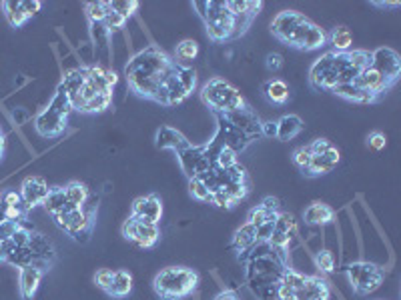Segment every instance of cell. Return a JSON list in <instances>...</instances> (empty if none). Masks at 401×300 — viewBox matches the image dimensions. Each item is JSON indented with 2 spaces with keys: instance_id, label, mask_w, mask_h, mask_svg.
Wrapping results in <instances>:
<instances>
[{
  "instance_id": "obj_1",
  "label": "cell",
  "mask_w": 401,
  "mask_h": 300,
  "mask_svg": "<svg viewBox=\"0 0 401 300\" xmlns=\"http://www.w3.org/2000/svg\"><path fill=\"white\" fill-rule=\"evenodd\" d=\"M372 64L369 50H347L335 53L329 50L321 55L309 69V84L313 90H329L333 93L337 86L351 84L363 70Z\"/></svg>"
},
{
  "instance_id": "obj_2",
  "label": "cell",
  "mask_w": 401,
  "mask_h": 300,
  "mask_svg": "<svg viewBox=\"0 0 401 300\" xmlns=\"http://www.w3.org/2000/svg\"><path fill=\"white\" fill-rule=\"evenodd\" d=\"M175 62L177 60L166 55L163 48H159L157 44H149L126 62L125 76L129 88L140 98L155 102Z\"/></svg>"
},
{
  "instance_id": "obj_3",
  "label": "cell",
  "mask_w": 401,
  "mask_h": 300,
  "mask_svg": "<svg viewBox=\"0 0 401 300\" xmlns=\"http://www.w3.org/2000/svg\"><path fill=\"white\" fill-rule=\"evenodd\" d=\"M119 82V76L114 70L103 69V67H79L69 70L60 86L67 90L72 110L84 112V109L98 98V96L112 93L114 84Z\"/></svg>"
},
{
  "instance_id": "obj_4",
  "label": "cell",
  "mask_w": 401,
  "mask_h": 300,
  "mask_svg": "<svg viewBox=\"0 0 401 300\" xmlns=\"http://www.w3.org/2000/svg\"><path fill=\"white\" fill-rule=\"evenodd\" d=\"M271 34L285 46L313 53L327 44V32L297 11H281L271 20Z\"/></svg>"
},
{
  "instance_id": "obj_5",
  "label": "cell",
  "mask_w": 401,
  "mask_h": 300,
  "mask_svg": "<svg viewBox=\"0 0 401 300\" xmlns=\"http://www.w3.org/2000/svg\"><path fill=\"white\" fill-rule=\"evenodd\" d=\"M277 300H329L331 287L329 280L319 274H303L285 268L275 287Z\"/></svg>"
},
{
  "instance_id": "obj_6",
  "label": "cell",
  "mask_w": 401,
  "mask_h": 300,
  "mask_svg": "<svg viewBox=\"0 0 401 300\" xmlns=\"http://www.w3.org/2000/svg\"><path fill=\"white\" fill-rule=\"evenodd\" d=\"M195 11L199 13L201 20L205 22L209 39L213 42L235 41L243 36L245 32L241 30L237 18L227 6V0H197L193 2Z\"/></svg>"
},
{
  "instance_id": "obj_7",
  "label": "cell",
  "mask_w": 401,
  "mask_h": 300,
  "mask_svg": "<svg viewBox=\"0 0 401 300\" xmlns=\"http://www.w3.org/2000/svg\"><path fill=\"white\" fill-rule=\"evenodd\" d=\"M199 287V273L187 266H166L157 273L152 288L161 300H185Z\"/></svg>"
},
{
  "instance_id": "obj_8",
  "label": "cell",
  "mask_w": 401,
  "mask_h": 300,
  "mask_svg": "<svg viewBox=\"0 0 401 300\" xmlns=\"http://www.w3.org/2000/svg\"><path fill=\"white\" fill-rule=\"evenodd\" d=\"M72 112L69 95L67 90L58 84L53 100L48 102L46 109H42L37 118H34V128L37 132L44 138H56L65 135L67 126H69V114Z\"/></svg>"
},
{
  "instance_id": "obj_9",
  "label": "cell",
  "mask_w": 401,
  "mask_h": 300,
  "mask_svg": "<svg viewBox=\"0 0 401 300\" xmlns=\"http://www.w3.org/2000/svg\"><path fill=\"white\" fill-rule=\"evenodd\" d=\"M195 88H197V72L191 67L175 62V67L163 82L155 102L161 107H177L193 95Z\"/></svg>"
},
{
  "instance_id": "obj_10",
  "label": "cell",
  "mask_w": 401,
  "mask_h": 300,
  "mask_svg": "<svg viewBox=\"0 0 401 300\" xmlns=\"http://www.w3.org/2000/svg\"><path fill=\"white\" fill-rule=\"evenodd\" d=\"M201 100L213 114H227L247 104L243 95L225 79H211L201 88Z\"/></svg>"
},
{
  "instance_id": "obj_11",
  "label": "cell",
  "mask_w": 401,
  "mask_h": 300,
  "mask_svg": "<svg viewBox=\"0 0 401 300\" xmlns=\"http://www.w3.org/2000/svg\"><path fill=\"white\" fill-rule=\"evenodd\" d=\"M98 203V200H97ZM97 203H91V196L83 208H69L60 214L53 217L56 226L72 236L77 243H86L91 232H93V222H95V212H97Z\"/></svg>"
},
{
  "instance_id": "obj_12",
  "label": "cell",
  "mask_w": 401,
  "mask_h": 300,
  "mask_svg": "<svg viewBox=\"0 0 401 300\" xmlns=\"http://www.w3.org/2000/svg\"><path fill=\"white\" fill-rule=\"evenodd\" d=\"M347 280L349 285L353 287V292L360 294V296H367L375 292L377 288L381 287L383 282V268L377 266L374 262H365V260H360V262H351L346 268Z\"/></svg>"
},
{
  "instance_id": "obj_13",
  "label": "cell",
  "mask_w": 401,
  "mask_h": 300,
  "mask_svg": "<svg viewBox=\"0 0 401 300\" xmlns=\"http://www.w3.org/2000/svg\"><path fill=\"white\" fill-rule=\"evenodd\" d=\"M123 236L125 240L133 243L138 248H152V246L159 243L161 238V231H159V224H149V222H140L129 217V220L123 222Z\"/></svg>"
},
{
  "instance_id": "obj_14",
  "label": "cell",
  "mask_w": 401,
  "mask_h": 300,
  "mask_svg": "<svg viewBox=\"0 0 401 300\" xmlns=\"http://www.w3.org/2000/svg\"><path fill=\"white\" fill-rule=\"evenodd\" d=\"M177 158H179L180 168L189 177V180L201 177L203 172H207L209 168L213 166L211 158H209L207 144H201V146H193L191 144L189 149L177 152Z\"/></svg>"
},
{
  "instance_id": "obj_15",
  "label": "cell",
  "mask_w": 401,
  "mask_h": 300,
  "mask_svg": "<svg viewBox=\"0 0 401 300\" xmlns=\"http://www.w3.org/2000/svg\"><path fill=\"white\" fill-rule=\"evenodd\" d=\"M41 8L42 2L39 0H6V2H2L4 18L13 28H20L22 25H27L28 18H32Z\"/></svg>"
},
{
  "instance_id": "obj_16",
  "label": "cell",
  "mask_w": 401,
  "mask_h": 300,
  "mask_svg": "<svg viewBox=\"0 0 401 300\" xmlns=\"http://www.w3.org/2000/svg\"><path fill=\"white\" fill-rule=\"evenodd\" d=\"M221 116H225L233 126H237L245 137L249 138L251 142L263 137V135H261V121H259V116L253 112L249 104H245L243 109L233 110V112L221 114Z\"/></svg>"
},
{
  "instance_id": "obj_17",
  "label": "cell",
  "mask_w": 401,
  "mask_h": 300,
  "mask_svg": "<svg viewBox=\"0 0 401 300\" xmlns=\"http://www.w3.org/2000/svg\"><path fill=\"white\" fill-rule=\"evenodd\" d=\"M372 67L375 70H379L386 79H388L393 86L397 84L401 76V58L393 48H377L372 53Z\"/></svg>"
},
{
  "instance_id": "obj_18",
  "label": "cell",
  "mask_w": 401,
  "mask_h": 300,
  "mask_svg": "<svg viewBox=\"0 0 401 300\" xmlns=\"http://www.w3.org/2000/svg\"><path fill=\"white\" fill-rule=\"evenodd\" d=\"M217 116V132H215V137L219 142H221L223 146H227V149H231L233 152H243V150L247 149L251 144V140L237 126H233V124L229 123L225 116H221V114H215Z\"/></svg>"
},
{
  "instance_id": "obj_19",
  "label": "cell",
  "mask_w": 401,
  "mask_h": 300,
  "mask_svg": "<svg viewBox=\"0 0 401 300\" xmlns=\"http://www.w3.org/2000/svg\"><path fill=\"white\" fill-rule=\"evenodd\" d=\"M161 217H163V203L157 194L138 196L131 206V219L140 220V222L159 224Z\"/></svg>"
},
{
  "instance_id": "obj_20",
  "label": "cell",
  "mask_w": 401,
  "mask_h": 300,
  "mask_svg": "<svg viewBox=\"0 0 401 300\" xmlns=\"http://www.w3.org/2000/svg\"><path fill=\"white\" fill-rule=\"evenodd\" d=\"M297 231V224H295V219L291 212H279L275 219V229H273V234H271V240L269 245L273 246L275 250H281V252H287L289 248L291 238Z\"/></svg>"
},
{
  "instance_id": "obj_21",
  "label": "cell",
  "mask_w": 401,
  "mask_h": 300,
  "mask_svg": "<svg viewBox=\"0 0 401 300\" xmlns=\"http://www.w3.org/2000/svg\"><path fill=\"white\" fill-rule=\"evenodd\" d=\"M227 6H229V11H231L233 16L237 18V22H239L241 30L247 32L251 25H253V20L257 18V14L261 13L263 2H261V0H241V2H237V0H227Z\"/></svg>"
},
{
  "instance_id": "obj_22",
  "label": "cell",
  "mask_w": 401,
  "mask_h": 300,
  "mask_svg": "<svg viewBox=\"0 0 401 300\" xmlns=\"http://www.w3.org/2000/svg\"><path fill=\"white\" fill-rule=\"evenodd\" d=\"M48 184L42 177H28L25 178L22 186H20V196H22V203L27 206L28 210L34 208V206L42 205L48 196Z\"/></svg>"
},
{
  "instance_id": "obj_23",
  "label": "cell",
  "mask_w": 401,
  "mask_h": 300,
  "mask_svg": "<svg viewBox=\"0 0 401 300\" xmlns=\"http://www.w3.org/2000/svg\"><path fill=\"white\" fill-rule=\"evenodd\" d=\"M28 208L22 203L20 192H2V200H0V220H14V222H22L27 220Z\"/></svg>"
},
{
  "instance_id": "obj_24",
  "label": "cell",
  "mask_w": 401,
  "mask_h": 300,
  "mask_svg": "<svg viewBox=\"0 0 401 300\" xmlns=\"http://www.w3.org/2000/svg\"><path fill=\"white\" fill-rule=\"evenodd\" d=\"M155 144H157V149L173 150L175 154L191 146L189 138L173 126H161L155 135Z\"/></svg>"
},
{
  "instance_id": "obj_25",
  "label": "cell",
  "mask_w": 401,
  "mask_h": 300,
  "mask_svg": "<svg viewBox=\"0 0 401 300\" xmlns=\"http://www.w3.org/2000/svg\"><path fill=\"white\" fill-rule=\"evenodd\" d=\"M339 161H341V154H339V150L335 149V146H331L329 150H325L323 154H317V156H313L303 175L305 177H309V178L323 177V175L331 172L333 168L339 164Z\"/></svg>"
},
{
  "instance_id": "obj_26",
  "label": "cell",
  "mask_w": 401,
  "mask_h": 300,
  "mask_svg": "<svg viewBox=\"0 0 401 300\" xmlns=\"http://www.w3.org/2000/svg\"><path fill=\"white\" fill-rule=\"evenodd\" d=\"M303 220L305 224H311V226H325L335 220V210L329 205L315 200L305 208Z\"/></svg>"
},
{
  "instance_id": "obj_27",
  "label": "cell",
  "mask_w": 401,
  "mask_h": 300,
  "mask_svg": "<svg viewBox=\"0 0 401 300\" xmlns=\"http://www.w3.org/2000/svg\"><path fill=\"white\" fill-rule=\"evenodd\" d=\"M42 274H44V271L37 268V266L20 268V294H22V300H32V296L37 294V290L41 287Z\"/></svg>"
},
{
  "instance_id": "obj_28",
  "label": "cell",
  "mask_w": 401,
  "mask_h": 300,
  "mask_svg": "<svg viewBox=\"0 0 401 300\" xmlns=\"http://www.w3.org/2000/svg\"><path fill=\"white\" fill-rule=\"evenodd\" d=\"M261 90H263L265 98L275 107H285L289 102V86L281 79H271V81L263 82Z\"/></svg>"
},
{
  "instance_id": "obj_29",
  "label": "cell",
  "mask_w": 401,
  "mask_h": 300,
  "mask_svg": "<svg viewBox=\"0 0 401 300\" xmlns=\"http://www.w3.org/2000/svg\"><path fill=\"white\" fill-rule=\"evenodd\" d=\"M333 95H337L339 98H343L347 102H355V104H374V102H379V98L365 90L357 88L355 84H343V86H337L333 90Z\"/></svg>"
},
{
  "instance_id": "obj_30",
  "label": "cell",
  "mask_w": 401,
  "mask_h": 300,
  "mask_svg": "<svg viewBox=\"0 0 401 300\" xmlns=\"http://www.w3.org/2000/svg\"><path fill=\"white\" fill-rule=\"evenodd\" d=\"M277 123V138L279 140H293L301 130H303V121L297 114H285Z\"/></svg>"
},
{
  "instance_id": "obj_31",
  "label": "cell",
  "mask_w": 401,
  "mask_h": 300,
  "mask_svg": "<svg viewBox=\"0 0 401 300\" xmlns=\"http://www.w3.org/2000/svg\"><path fill=\"white\" fill-rule=\"evenodd\" d=\"M255 245H257V226H253L251 222H245L241 229H237L235 236H233V248L239 250V254H245Z\"/></svg>"
},
{
  "instance_id": "obj_32",
  "label": "cell",
  "mask_w": 401,
  "mask_h": 300,
  "mask_svg": "<svg viewBox=\"0 0 401 300\" xmlns=\"http://www.w3.org/2000/svg\"><path fill=\"white\" fill-rule=\"evenodd\" d=\"M44 208H46V212L48 214H60V212H65V210H69L72 206L69 205V200H67V192H65V186H58V189H51L48 192V196H46V200L42 203Z\"/></svg>"
},
{
  "instance_id": "obj_33",
  "label": "cell",
  "mask_w": 401,
  "mask_h": 300,
  "mask_svg": "<svg viewBox=\"0 0 401 300\" xmlns=\"http://www.w3.org/2000/svg\"><path fill=\"white\" fill-rule=\"evenodd\" d=\"M131 290H133V274L129 271H114L109 296H112V299H126L131 294Z\"/></svg>"
},
{
  "instance_id": "obj_34",
  "label": "cell",
  "mask_w": 401,
  "mask_h": 300,
  "mask_svg": "<svg viewBox=\"0 0 401 300\" xmlns=\"http://www.w3.org/2000/svg\"><path fill=\"white\" fill-rule=\"evenodd\" d=\"M327 42L331 44L335 53H347L353 46V34L347 27H335L327 34Z\"/></svg>"
},
{
  "instance_id": "obj_35",
  "label": "cell",
  "mask_w": 401,
  "mask_h": 300,
  "mask_svg": "<svg viewBox=\"0 0 401 300\" xmlns=\"http://www.w3.org/2000/svg\"><path fill=\"white\" fill-rule=\"evenodd\" d=\"M65 192H67V200L72 208H83L91 196V192L86 189V184L79 182V180H72L65 186Z\"/></svg>"
},
{
  "instance_id": "obj_36",
  "label": "cell",
  "mask_w": 401,
  "mask_h": 300,
  "mask_svg": "<svg viewBox=\"0 0 401 300\" xmlns=\"http://www.w3.org/2000/svg\"><path fill=\"white\" fill-rule=\"evenodd\" d=\"M199 55V44L197 41L193 39H187V41H180L177 44V48H175V60L179 62V64H185V67H189V62L195 60Z\"/></svg>"
},
{
  "instance_id": "obj_37",
  "label": "cell",
  "mask_w": 401,
  "mask_h": 300,
  "mask_svg": "<svg viewBox=\"0 0 401 300\" xmlns=\"http://www.w3.org/2000/svg\"><path fill=\"white\" fill-rule=\"evenodd\" d=\"M107 13V0H98V2H84V14L88 18V22H103Z\"/></svg>"
},
{
  "instance_id": "obj_38",
  "label": "cell",
  "mask_w": 401,
  "mask_h": 300,
  "mask_svg": "<svg viewBox=\"0 0 401 300\" xmlns=\"http://www.w3.org/2000/svg\"><path fill=\"white\" fill-rule=\"evenodd\" d=\"M239 161H237V152H233L231 149H227V146H221L219 152L215 154V161H213V166H219V168H233L237 166Z\"/></svg>"
},
{
  "instance_id": "obj_39",
  "label": "cell",
  "mask_w": 401,
  "mask_h": 300,
  "mask_svg": "<svg viewBox=\"0 0 401 300\" xmlns=\"http://www.w3.org/2000/svg\"><path fill=\"white\" fill-rule=\"evenodd\" d=\"M109 4H111L112 11L119 14V16H123L125 20H129L133 14L137 13L138 8L137 0H111Z\"/></svg>"
},
{
  "instance_id": "obj_40",
  "label": "cell",
  "mask_w": 401,
  "mask_h": 300,
  "mask_svg": "<svg viewBox=\"0 0 401 300\" xmlns=\"http://www.w3.org/2000/svg\"><path fill=\"white\" fill-rule=\"evenodd\" d=\"M125 25H126L125 18L114 13V11L111 8V4L107 2V13H105V18H103V27L107 28V32L111 34V32H114V30L125 28Z\"/></svg>"
},
{
  "instance_id": "obj_41",
  "label": "cell",
  "mask_w": 401,
  "mask_h": 300,
  "mask_svg": "<svg viewBox=\"0 0 401 300\" xmlns=\"http://www.w3.org/2000/svg\"><path fill=\"white\" fill-rule=\"evenodd\" d=\"M315 266H317L321 273H333L335 271V257H333L331 250H319L315 252Z\"/></svg>"
},
{
  "instance_id": "obj_42",
  "label": "cell",
  "mask_w": 401,
  "mask_h": 300,
  "mask_svg": "<svg viewBox=\"0 0 401 300\" xmlns=\"http://www.w3.org/2000/svg\"><path fill=\"white\" fill-rule=\"evenodd\" d=\"M189 192H191V196H193L195 200H199V203H211V196H213L199 178H191L189 180Z\"/></svg>"
},
{
  "instance_id": "obj_43",
  "label": "cell",
  "mask_w": 401,
  "mask_h": 300,
  "mask_svg": "<svg viewBox=\"0 0 401 300\" xmlns=\"http://www.w3.org/2000/svg\"><path fill=\"white\" fill-rule=\"evenodd\" d=\"M20 229V222H14V220H0V245H6L11 243L16 231Z\"/></svg>"
},
{
  "instance_id": "obj_44",
  "label": "cell",
  "mask_w": 401,
  "mask_h": 300,
  "mask_svg": "<svg viewBox=\"0 0 401 300\" xmlns=\"http://www.w3.org/2000/svg\"><path fill=\"white\" fill-rule=\"evenodd\" d=\"M293 164L301 170V172H305L307 170V166H309V163H311V158H313V154L309 152V149L307 146H299V149L293 152Z\"/></svg>"
},
{
  "instance_id": "obj_45",
  "label": "cell",
  "mask_w": 401,
  "mask_h": 300,
  "mask_svg": "<svg viewBox=\"0 0 401 300\" xmlns=\"http://www.w3.org/2000/svg\"><path fill=\"white\" fill-rule=\"evenodd\" d=\"M112 276H114V271L111 268H100L97 274H95V285H97L103 292H111L112 287Z\"/></svg>"
},
{
  "instance_id": "obj_46",
  "label": "cell",
  "mask_w": 401,
  "mask_h": 300,
  "mask_svg": "<svg viewBox=\"0 0 401 300\" xmlns=\"http://www.w3.org/2000/svg\"><path fill=\"white\" fill-rule=\"evenodd\" d=\"M211 205L231 210V208H235L239 203H237L235 198H231V196H229L225 191H217V192H213V196H211Z\"/></svg>"
},
{
  "instance_id": "obj_47",
  "label": "cell",
  "mask_w": 401,
  "mask_h": 300,
  "mask_svg": "<svg viewBox=\"0 0 401 300\" xmlns=\"http://www.w3.org/2000/svg\"><path fill=\"white\" fill-rule=\"evenodd\" d=\"M271 217H277V214H269L263 206L257 205V206H253V208L249 210V214H247V222H251L253 226H259V224H263L265 220L271 219Z\"/></svg>"
},
{
  "instance_id": "obj_48",
  "label": "cell",
  "mask_w": 401,
  "mask_h": 300,
  "mask_svg": "<svg viewBox=\"0 0 401 300\" xmlns=\"http://www.w3.org/2000/svg\"><path fill=\"white\" fill-rule=\"evenodd\" d=\"M275 219L277 217H271V219L265 220L263 224L257 226V243H267V245H269L273 229H275Z\"/></svg>"
},
{
  "instance_id": "obj_49",
  "label": "cell",
  "mask_w": 401,
  "mask_h": 300,
  "mask_svg": "<svg viewBox=\"0 0 401 300\" xmlns=\"http://www.w3.org/2000/svg\"><path fill=\"white\" fill-rule=\"evenodd\" d=\"M386 146H388V137H386L383 132L375 130V132H372V135L367 137V149L379 152V150H383Z\"/></svg>"
},
{
  "instance_id": "obj_50",
  "label": "cell",
  "mask_w": 401,
  "mask_h": 300,
  "mask_svg": "<svg viewBox=\"0 0 401 300\" xmlns=\"http://www.w3.org/2000/svg\"><path fill=\"white\" fill-rule=\"evenodd\" d=\"M265 64H267L269 72H279V70L283 69L285 60H283V55H279V53H269L267 58H265Z\"/></svg>"
},
{
  "instance_id": "obj_51",
  "label": "cell",
  "mask_w": 401,
  "mask_h": 300,
  "mask_svg": "<svg viewBox=\"0 0 401 300\" xmlns=\"http://www.w3.org/2000/svg\"><path fill=\"white\" fill-rule=\"evenodd\" d=\"M333 144L327 140V138H315L311 144H307V149H309V152L313 154V156H317V154H323L325 150L331 149Z\"/></svg>"
},
{
  "instance_id": "obj_52",
  "label": "cell",
  "mask_w": 401,
  "mask_h": 300,
  "mask_svg": "<svg viewBox=\"0 0 401 300\" xmlns=\"http://www.w3.org/2000/svg\"><path fill=\"white\" fill-rule=\"evenodd\" d=\"M261 135L267 138H277V123L273 121L261 123Z\"/></svg>"
},
{
  "instance_id": "obj_53",
  "label": "cell",
  "mask_w": 401,
  "mask_h": 300,
  "mask_svg": "<svg viewBox=\"0 0 401 300\" xmlns=\"http://www.w3.org/2000/svg\"><path fill=\"white\" fill-rule=\"evenodd\" d=\"M213 300H241V299H239V294H237L235 290H223V292H219Z\"/></svg>"
},
{
  "instance_id": "obj_54",
  "label": "cell",
  "mask_w": 401,
  "mask_h": 300,
  "mask_svg": "<svg viewBox=\"0 0 401 300\" xmlns=\"http://www.w3.org/2000/svg\"><path fill=\"white\" fill-rule=\"evenodd\" d=\"M372 4H374V6H379V8H397V6H400V2H397V0H386V2L374 0Z\"/></svg>"
},
{
  "instance_id": "obj_55",
  "label": "cell",
  "mask_w": 401,
  "mask_h": 300,
  "mask_svg": "<svg viewBox=\"0 0 401 300\" xmlns=\"http://www.w3.org/2000/svg\"><path fill=\"white\" fill-rule=\"evenodd\" d=\"M6 254H8V243L0 245V262H6Z\"/></svg>"
},
{
  "instance_id": "obj_56",
  "label": "cell",
  "mask_w": 401,
  "mask_h": 300,
  "mask_svg": "<svg viewBox=\"0 0 401 300\" xmlns=\"http://www.w3.org/2000/svg\"><path fill=\"white\" fill-rule=\"evenodd\" d=\"M0 200H2V191H0Z\"/></svg>"
},
{
  "instance_id": "obj_57",
  "label": "cell",
  "mask_w": 401,
  "mask_h": 300,
  "mask_svg": "<svg viewBox=\"0 0 401 300\" xmlns=\"http://www.w3.org/2000/svg\"><path fill=\"white\" fill-rule=\"evenodd\" d=\"M0 158H2V152H0Z\"/></svg>"
}]
</instances>
